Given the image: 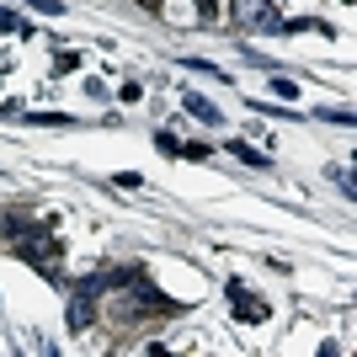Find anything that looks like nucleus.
<instances>
[{
	"label": "nucleus",
	"mask_w": 357,
	"mask_h": 357,
	"mask_svg": "<svg viewBox=\"0 0 357 357\" xmlns=\"http://www.w3.org/2000/svg\"><path fill=\"white\" fill-rule=\"evenodd\" d=\"M235 11H240V22H245V27H283V16L272 11L267 0H235Z\"/></svg>",
	"instance_id": "1"
},
{
	"label": "nucleus",
	"mask_w": 357,
	"mask_h": 357,
	"mask_svg": "<svg viewBox=\"0 0 357 357\" xmlns=\"http://www.w3.org/2000/svg\"><path fill=\"white\" fill-rule=\"evenodd\" d=\"M86 320H91V294H80V298H75V304H70V326L80 331V326H86Z\"/></svg>",
	"instance_id": "2"
},
{
	"label": "nucleus",
	"mask_w": 357,
	"mask_h": 357,
	"mask_svg": "<svg viewBox=\"0 0 357 357\" xmlns=\"http://www.w3.org/2000/svg\"><path fill=\"white\" fill-rule=\"evenodd\" d=\"M187 112H192V118H203V123H219V112H213L203 96H187Z\"/></svg>",
	"instance_id": "3"
}]
</instances>
